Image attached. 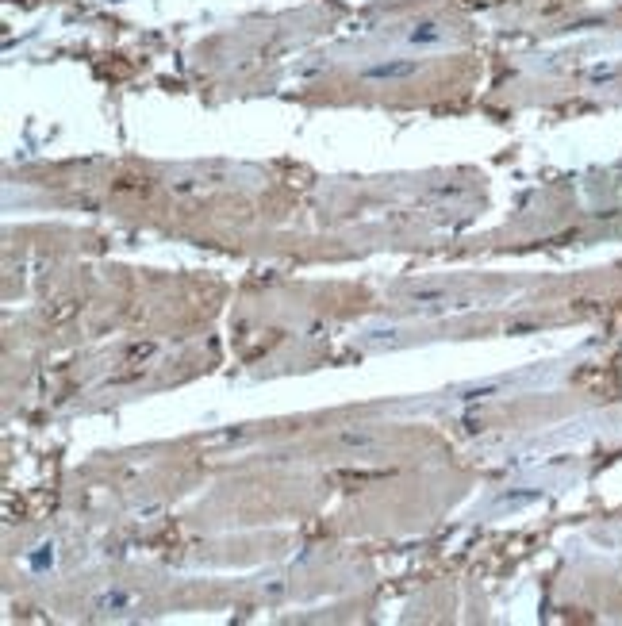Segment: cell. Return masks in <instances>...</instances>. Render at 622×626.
<instances>
[{"label": "cell", "instance_id": "obj_1", "mask_svg": "<svg viewBox=\"0 0 622 626\" xmlns=\"http://www.w3.org/2000/svg\"><path fill=\"white\" fill-rule=\"evenodd\" d=\"M442 27L438 23H431V19H426V23H415L411 31H407V39H411V43H442Z\"/></svg>", "mask_w": 622, "mask_h": 626}, {"label": "cell", "instance_id": "obj_2", "mask_svg": "<svg viewBox=\"0 0 622 626\" xmlns=\"http://www.w3.org/2000/svg\"><path fill=\"white\" fill-rule=\"evenodd\" d=\"M419 65L415 62H400V65H373V70H365L369 77H407V73H415Z\"/></svg>", "mask_w": 622, "mask_h": 626}]
</instances>
